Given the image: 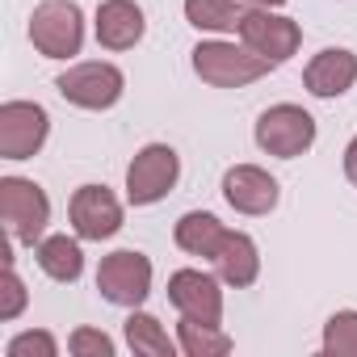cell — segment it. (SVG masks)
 <instances>
[{
  "instance_id": "obj_5",
  "label": "cell",
  "mask_w": 357,
  "mask_h": 357,
  "mask_svg": "<svg viewBox=\"0 0 357 357\" xmlns=\"http://www.w3.org/2000/svg\"><path fill=\"white\" fill-rule=\"evenodd\" d=\"M97 290L114 303V307H139L151 294V261L135 248L109 252L97 269Z\"/></svg>"
},
{
  "instance_id": "obj_17",
  "label": "cell",
  "mask_w": 357,
  "mask_h": 357,
  "mask_svg": "<svg viewBox=\"0 0 357 357\" xmlns=\"http://www.w3.org/2000/svg\"><path fill=\"white\" fill-rule=\"evenodd\" d=\"M223 236H227V227L206 211H190V215H181V223H176V244H181L190 257H215Z\"/></svg>"
},
{
  "instance_id": "obj_10",
  "label": "cell",
  "mask_w": 357,
  "mask_h": 357,
  "mask_svg": "<svg viewBox=\"0 0 357 357\" xmlns=\"http://www.w3.org/2000/svg\"><path fill=\"white\" fill-rule=\"evenodd\" d=\"M168 303L181 315L202 319V324H219L223 319V290L202 269H176L168 278Z\"/></svg>"
},
{
  "instance_id": "obj_4",
  "label": "cell",
  "mask_w": 357,
  "mask_h": 357,
  "mask_svg": "<svg viewBox=\"0 0 357 357\" xmlns=\"http://www.w3.org/2000/svg\"><path fill=\"white\" fill-rule=\"evenodd\" d=\"M176 176H181V160H176V151L168 143H147L130 168H126V194L135 206H151L160 202L172 185H176Z\"/></svg>"
},
{
  "instance_id": "obj_13",
  "label": "cell",
  "mask_w": 357,
  "mask_h": 357,
  "mask_svg": "<svg viewBox=\"0 0 357 357\" xmlns=\"http://www.w3.org/2000/svg\"><path fill=\"white\" fill-rule=\"evenodd\" d=\"M353 80H357V55L344 51V47L319 51V55L307 63V72H303V84H307L315 97H340V93L353 89Z\"/></svg>"
},
{
  "instance_id": "obj_25",
  "label": "cell",
  "mask_w": 357,
  "mask_h": 357,
  "mask_svg": "<svg viewBox=\"0 0 357 357\" xmlns=\"http://www.w3.org/2000/svg\"><path fill=\"white\" fill-rule=\"evenodd\" d=\"M344 172H349V181L357 185V139L344 147Z\"/></svg>"
},
{
  "instance_id": "obj_26",
  "label": "cell",
  "mask_w": 357,
  "mask_h": 357,
  "mask_svg": "<svg viewBox=\"0 0 357 357\" xmlns=\"http://www.w3.org/2000/svg\"><path fill=\"white\" fill-rule=\"evenodd\" d=\"M257 9H278V5H286V0H252Z\"/></svg>"
},
{
  "instance_id": "obj_8",
  "label": "cell",
  "mask_w": 357,
  "mask_h": 357,
  "mask_svg": "<svg viewBox=\"0 0 357 357\" xmlns=\"http://www.w3.org/2000/svg\"><path fill=\"white\" fill-rule=\"evenodd\" d=\"M55 89L80 109H109L122 97V72L114 63H76L55 80Z\"/></svg>"
},
{
  "instance_id": "obj_18",
  "label": "cell",
  "mask_w": 357,
  "mask_h": 357,
  "mask_svg": "<svg viewBox=\"0 0 357 357\" xmlns=\"http://www.w3.org/2000/svg\"><path fill=\"white\" fill-rule=\"evenodd\" d=\"M185 22L198 30H215V34H236L244 22V9L236 0H185Z\"/></svg>"
},
{
  "instance_id": "obj_12",
  "label": "cell",
  "mask_w": 357,
  "mask_h": 357,
  "mask_svg": "<svg viewBox=\"0 0 357 357\" xmlns=\"http://www.w3.org/2000/svg\"><path fill=\"white\" fill-rule=\"evenodd\" d=\"M223 198H227L240 215H269V211L278 206L282 190H278V181H273L265 168H257V164H236V168L223 176Z\"/></svg>"
},
{
  "instance_id": "obj_6",
  "label": "cell",
  "mask_w": 357,
  "mask_h": 357,
  "mask_svg": "<svg viewBox=\"0 0 357 357\" xmlns=\"http://www.w3.org/2000/svg\"><path fill=\"white\" fill-rule=\"evenodd\" d=\"M257 143L269 155L294 160L315 143V118L307 109H298V105H273V109H265L257 118Z\"/></svg>"
},
{
  "instance_id": "obj_7",
  "label": "cell",
  "mask_w": 357,
  "mask_h": 357,
  "mask_svg": "<svg viewBox=\"0 0 357 357\" xmlns=\"http://www.w3.org/2000/svg\"><path fill=\"white\" fill-rule=\"evenodd\" d=\"M51 118L34 101H5L0 105V155L5 160H30L47 143Z\"/></svg>"
},
{
  "instance_id": "obj_19",
  "label": "cell",
  "mask_w": 357,
  "mask_h": 357,
  "mask_svg": "<svg viewBox=\"0 0 357 357\" xmlns=\"http://www.w3.org/2000/svg\"><path fill=\"white\" fill-rule=\"evenodd\" d=\"M181 349L190 357H223V353H231V336L219 332V324H202V319L181 315Z\"/></svg>"
},
{
  "instance_id": "obj_1",
  "label": "cell",
  "mask_w": 357,
  "mask_h": 357,
  "mask_svg": "<svg viewBox=\"0 0 357 357\" xmlns=\"http://www.w3.org/2000/svg\"><path fill=\"white\" fill-rule=\"evenodd\" d=\"M273 63L257 55L252 47H231V43H198L194 47V72L215 84V89H244L261 80Z\"/></svg>"
},
{
  "instance_id": "obj_11",
  "label": "cell",
  "mask_w": 357,
  "mask_h": 357,
  "mask_svg": "<svg viewBox=\"0 0 357 357\" xmlns=\"http://www.w3.org/2000/svg\"><path fill=\"white\" fill-rule=\"evenodd\" d=\"M68 211H72V227L80 240H109L122 227V206L105 185H80Z\"/></svg>"
},
{
  "instance_id": "obj_24",
  "label": "cell",
  "mask_w": 357,
  "mask_h": 357,
  "mask_svg": "<svg viewBox=\"0 0 357 357\" xmlns=\"http://www.w3.org/2000/svg\"><path fill=\"white\" fill-rule=\"evenodd\" d=\"M9 357H55V336L51 332H22L9 344Z\"/></svg>"
},
{
  "instance_id": "obj_22",
  "label": "cell",
  "mask_w": 357,
  "mask_h": 357,
  "mask_svg": "<svg viewBox=\"0 0 357 357\" xmlns=\"http://www.w3.org/2000/svg\"><path fill=\"white\" fill-rule=\"evenodd\" d=\"M22 307H26V286L13 273V265H5V273H0V319H17Z\"/></svg>"
},
{
  "instance_id": "obj_15",
  "label": "cell",
  "mask_w": 357,
  "mask_h": 357,
  "mask_svg": "<svg viewBox=\"0 0 357 357\" xmlns=\"http://www.w3.org/2000/svg\"><path fill=\"white\" fill-rule=\"evenodd\" d=\"M211 261H215V269H219V278H223L227 286H252L257 273H261L257 244H252L244 231H227L223 244H219V252H215Z\"/></svg>"
},
{
  "instance_id": "obj_21",
  "label": "cell",
  "mask_w": 357,
  "mask_h": 357,
  "mask_svg": "<svg viewBox=\"0 0 357 357\" xmlns=\"http://www.w3.org/2000/svg\"><path fill=\"white\" fill-rule=\"evenodd\" d=\"M324 353L328 357H357V311H336L324 324Z\"/></svg>"
},
{
  "instance_id": "obj_23",
  "label": "cell",
  "mask_w": 357,
  "mask_h": 357,
  "mask_svg": "<svg viewBox=\"0 0 357 357\" xmlns=\"http://www.w3.org/2000/svg\"><path fill=\"white\" fill-rule=\"evenodd\" d=\"M72 353L76 357H114V340L97 328H76L72 332Z\"/></svg>"
},
{
  "instance_id": "obj_16",
  "label": "cell",
  "mask_w": 357,
  "mask_h": 357,
  "mask_svg": "<svg viewBox=\"0 0 357 357\" xmlns=\"http://www.w3.org/2000/svg\"><path fill=\"white\" fill-rule=\"evenodd\" d=\"M34 257H38L43 273L55 278V282H76V278L84 273V252H80V244L68 240V236H47V240H38Z\"/></svg>"
},
{
  "instance_id": "obj_3",
  "label": "cell",
  "mask_w": 357,
  "mask_h": 357,
  "mask_svg": "<svg viewBox=\"0 0 357 357\" xmlns=\"http://www.w3.org/2000/svg\"><path fill=\"white\" fill-rule=\"evenodd\" d=\"M30 43L47 59L80 55V43H84L80 5H72V0H43V5L34 9V17H30Z\"/></svg>"
},
{
  "instance_id": "obj_2",
  "label": "cell",
  "mask_w": 357,
  "mask_h": 357,
  "mask_svg": "<svg viewBox=\"0 0 357 357\" xmlns=\"http://www.w3.org/2000/svg\"><path fill=\"white\" fill-rule=\"evenodd\" d=\"M0 219H5L13 240L38 244L51 223V202L26 176H0Z\"/></svg>"
},
{
  "instance_id": "obj_9",
  "label": "cell",
  "mask_w": 357,
  "mask_h": 357,
  "mask_svg": "<svg viewBox=\"0 0 357 357\" xmlns=\"http://www.w3.org/2000/svg\"><path fill=\"white\" fill-rule=\"evenodd\" d=\"M240 38H244V47H252V51L265 55L269 63H286V59L298 51L303 30H298V22H290V17H278V13H269V9H252V13H244V22H240Z\"/></svg>"
},
{
  "instance_id": "obj_14",
  "label": "cell",
  "mask_w": 357,
  "mask_h": 357,
  "mask_svg": "<svg viewBox=\"0 0 357 357\" xmlns=\"http://www.w3.org/2000/svg\"><path fill=\"white\" fill-rule=\"evenodd\" d=\"M143 9L135 0H105L97 9V43L105 51H126L143 38Z\"/></svg>"
},
{
  "instance_id": "obj_20",
  "label": "cell",
  "mask_w": 357,
  "mask_h": 357,
  "mask_svg": "<svg viewBox=\"0 0 357 357\" xmlns=\"http://www.w3.org/2000/svg\"><path fill=\"white\" fill-rule=\"evenodd\" d=\"M126 344L135 353H147V357H172V349H176L168 340V332L160 328V319L155 315H143V311H135L126 319Z\"/></svg>"
}]
</instances>
